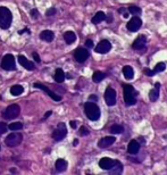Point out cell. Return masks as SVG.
Returning <instances> with one entry per match:
<instances>
[{"mask_svg": "<svg viewBox=\"0 0 167 175\" xmlns=\"http://www.w3.org/2000/svg\"><path fill=\"white\" fill-rule=\"evenodd\" d=\"M110 49H111V45L108 40H102V41H100L97 45V47L94 48L96 53H107L110 51Z\"/></svg>", "mask_w": 167, "mask_h": 175, "instance_id": "cell-12", "label": "cell"}, {"mask_svg": "<svg viewBox=\"0 0 167 175\" xmlns=\"http://www.w3.org/2000/svg\"><path fill=\"white\" fill-rule=\"evenodd\" d=\"M56 8H50V9H48L47 11V13H45V15L47 16H52V15H55L56 14Z\"/></svg>", "mask_w": 167, "mask_h": 175, "instance_id": "cell-34", "label": "cell"}, {"mask_svg": "<svg viewBox=\"0 0 167 175\" xmlns=\"http://www.w3.org/2000/svg\"><path fill=\"white\" fill-rule=\"evenodd\" d=\"M84 112H85V115L90 121H98L99 117H100V109L94 102H85Z\"/></svg>", "mask_w": 167, "mask_h": 175, "instance_id": "cell-1", "label": "cell"}, {"mask_svg": "<svg viewBox=\"0 0 167 175\" xmlns=\"http://www.w3.org/2000/svg\"><path fill=\"white\" fill-rule=\"evenodd\" d=\"M31 15L33 18H38L39 17V11L36 9H32L31 11Z\"/></svg>", "mask_w": 167, "mask_h": 175, "instance_id": "cell-37", "label": "cell"}, {"mask_svg": "<svg viewBox=\"0 0 167 175\" xmlns=\"http://www.w3.org/2000/svg\"><path fill=\"white\" fill-rule=\"evenodd\" d=\"M1 67H2L5 70H14L15 68H16L14 56L11 55V53H7V55L2 58V60H1Z\"/></svg>", "mask_w": 167, "mask_h": 175, "instance_id": "cell-7", "label": "cell"}, {"mask_svg": "<svg viewBox=\"0 0 167 175\" xmlns=\"http://www.w3.org/2000/svg\"><path fill=\"white\" fill-rule=\"evenodd\" d=\"M54 38H55L54 32L48 31V30H47V31L41 32V34H40V39L43 40V41H45V42H51L52 40H54Z\"/></svg>", "mask_w": 167, "mask_h": 175, "instance_id": "cell-19", "label": "cell"}, {"mask_svg": "<svg viewBox=\"0 0 167 175\" xmlns=\"http://www.w3.org/2000/svg\"><path fill=\"white\" fill-rule=\"evenodd\" d=\"M13 15L7 7H0V28L7 30L11 24Z\"/></svg>", "mask_w": 167, "mask_h": 175, "instance_id": "cell-2", "label": "cell"}, {"mask_svg": "<svg viewBox=\"0 0 167 175\" xmlns=\"http://www.w3.org/2000/svg\"><path fill=\"white\" fill-rule=\"evenodd\" d=\"M143 72H144V74H146V75H148V76H153V75H155V72H153V70H150L149 68H146V70H143Z\"/></svg>", "mask_w": 167, "mask_h": 175, "instance_id": "cell-35", "label": "cell"}, {"mask_svg": "<svg viewBox=\"0 0 167 175\" xmlns=\"http://www.w3.org/2000/svg\"><path fill=\"white\" fill-rule=\"evenodd\" d=\"M105 101L108 106H114L116 104V91L113 88H107L105 91Z\"/></svg>", "mask_w": 167, "mask_h": 175, "instance_id": "cell-8", "label": "cell"}, {"mask_svg": "<svg viewBox=\"0 0 167 175\" xmlns=\"http://www.w3.org/2000/svg\"><path fill=\"white\" fill-rule=\"evenodd\" d=\"M159 88H160V83L157 82L155 84V89H152L149 92V99L151 101H156L157 99H158V97H159Z\"/></svg>", "mask_w": 167, "mask_h": 175, "instance_id": "cell-18", "label": "cell"}, {"mask_svg": "<svg viewBox=\"0 0 167 175\" xmlns=\"http://www.w3.org/2000/svg\"><path fill=\"white\" fill-rule=\"evenodd\" d=\"M141 25H142V21L140 19V17H138V16H133V17L129 21V23H127V25H126V28H127V30L131 32H136L138 30H140Z\"/></svg>", "mask_w": 167, "mask_h": 175, "instance_id": "cell-10", "label": "cell"}, {"mask_svg": "<svg viewBox=\"0 0 167 175\" xmlns=\"http://www.w3.org/2000/svg\"><path fill=\"white\" fill-rule=\"evenodd\" d=\"M123 75L126 80H132L134 77V70L131 66H124L123 68Z\"/></svg>", "mask_w": 167, "mask_h": 175, "instance_id": "cell-23", "label": "cell"}, {"mask_svg": "<svg viewBox=\"0 0 167 175\" xmlns=\"http://www.w3.org/2000/svg\"><path fill=\"white\" fill-rule=\"evenodd\" d=\"M123 15H124V17H127L129 16V13H122Z\"/></svg>", "mask_w": 167, "mask_h": 175, "instance_id": "cell-42", "label": "cell"}, {"mask_svg": "<svg viewBox=\"0 0 167 175\" xmlns=\"http://www.w3.org/2000/svg\"><path fill=\"white\" fill-rule=\"evenodd\" d=\"M115 140L116 139L114 137H105L98 142V146H99V148H107L114 143Z\"/></svg>", "mask_w": 167, "mask_h": 175, "instance_id": "cell-17", "label": "cell"}, {"mask_svg": "<svg viewBox=\"0 0 167 175\" xmlns=\"http://www.w3.org/2000/svg\"><path fill=\"white\" fill-rule=\"evenodd\" d=\"M109 131L111 134H121L124 132V127L122 125H113Z\"/></svg>", "mask_w": 167, "mask_h": 175, "instance_id": "cell-28", "label": "cell"}, {"mask_svg": "<svg viewBox=\"0 0 167 175\" xmlns=\"http://www.w3.org/2000/svg\"><path fill=\"white\" fill-rule=\"evenodd\" d=\"M105 77H106V75L102 72H94L93 75H92V80L96 83H99V82H101V81L104 80Z\"/></svg>", "mask_w": 167, "mask_h": 175, "instance_id": "cell-27", "label": "cell"}, {"mask_svg": "<svg viewBox=\"0 0 167 175\" xmlns=\"http://www.w3.org/2000/svg\"><path fill=\"white\" fill-rule=\"evenodd\" d=\"M140 150V144L136 140L130 141L129 146H127V152L131 155H136Z\"/></svg>", "mask_w": 167, "mask_h": 175, "instance_id": "cell-16", "label": "cell"}, {"mask_svg": "<svg viewBox=\"0 0 167 175\" xmlns=\"http://www.w3.org/2000/svg\"><path fill=\"white\" fill-rule=\"evenodd\" d=\"M8 131V126L4 122H0V135L5 134Z\"/></svg>", "mask_w": 167, "mask_h": 175, "instance_id": "cell-32", "label": "cell"}, {"mask_svg": "<svg viewBox=\"0 0 167 175\" xmlns=\"http://www.w3.org/2000/svg\"><path fill=\"white\" fill-rule=\"evenodd\" d=\"M90 100H93V101H98V97L97 96H90Z\"/></svg>", "mask_w": 167, "mask_h": 175, "instance_id": "cell-39", "label": "cell"}, {"mask_svg": "<svg viewBox=\"0 0 167 175\" xmlns=\"http://www.w3.org/2000/svg\"><path fill=\"white\" fill-rule=\"evenodd\" d=\"M146 42H147L146 36H144V35H139V36L135 39V41L133 42L132 48L134 50H141L142 48H146Z\"/></svg>", "mask_w": 167, "mask_h": 175, "instance_id": "cell-13", "label": "cell"}, {"mask_svg": "<svg viewBox=\"0 0 167 175\" xmlns=\"http://www.w3.org/2000/svg\"><path fill=\"white\" fill-rule=\"evenodd\" d=\"M89 56H90L89 51L85 48H77L75 50V53H74V57H75L76 62H79V63H84L89 58Z\"/></svg>", "mask_w": 167, "mask_h": 175, "instance_id": "cell-11", "label": "cell"}, {"mask_svg": "<svg viewBox=\"0 0 167 175\" xmlns=\"http://www.w3.org/2000/svg\"><path fill=\"white\" fill-rule=\"evenodd\" d=\"M22 127H23V124L18 122L11 123V125L8 126V129L11 130V131H19V130H22Z\"/></svg>", "mask_w": 167, "mask_h": 175, "instance_id": "cell-29", "label": "cell"}, {"mask_svg": "<svg viewBox=\"0 0 167 175\" xmlns=\"http://www.w3.org/2000/svg\"><path fill=\"white\" fill-rule=\"evenodd\" d=\"M85 47L87 48H93V41L90 40V39H88L87 41H85Z\"/></svg>", "mask_w": 167, "mask_h": 175, "instance_id": "cell-36", "label": "cell"}, {"mask_svg": "<svg viewBox=\"0 0 167 175\" xmlns=\"http://www.w3.org/2000/svg\"><path fill=\"white\" fill-rule=\"evenodd\" d=\"M54 79H55V81L57 82V83H63L64 80H65V73H64V70H62V68L56 70Z\"/></svg>", "mask_w": 167, "mask_h": 175, "instance_id": "cell-22", "label": "cell"}, {"mask_svg": "<svg viewBox=\"0 0 167 175\" xmlns=\"http://www.w3.org/2000/svg\"><path fill=\"white\" fill-rule=\"evenodd\" d=\"M129 13H131L132 15H140L142 13V11H141V8L136 7V6H130Z\"/></svg>", "mask_w": 167, "mask_h": 175, "instance_id": "cell-30", "label": "cell"}, {"mask_svg": "<svg viewBox=\"0 0 167 175\" xmlns=\"http://www.w3.org/2000/svg\"><path fill=\"white\" fill-rule=\"evenodd\" d=\"M79 132H80V135H83L84 137V135H88V134H89V130H88L85 126H82Z\"/></svg>", "mask_w": 167, "mask_h": 175, "instance_id": "cell-33", "label": "cell"}, {"mask_svg": "<svg viewBox=\"0 0 167 175\" xmlns=\"http://www.w3.org/2000/svg\"><path fill=\"white\" fill-rule=\"evenodd\" d=\"M19 113H21L19 106L14 104V105L8 106L7 108H6V110L4 112V117L6 119H14L19 115Z\"/></svg>", "mask_w": 167, "mask_h": 175, "instance_id": "cell-5", "label": "cell"}, {"mask_svg": "<svg viewBox=\"0 0 167 175\" xmlns=\"http://www.w3.org/2000/svg\"><path fill=\"white\" fill-rule=\"evenodd\" d=\"M165 68H166V65L164 63H158L156 65V67H155V70H153V72L155 73H159V72H163V70H165Z\"/></svg>", "mask_w": 167, "mask_h": 175, "instance_id": "cell-31", "label": "cell"}, {"mask_svg": "<svg viewBox=\"0 0 167 175\" xmlns=\"http://www.w3.org/2000/svg\"><path fill=\"white\" fill-rule=\"evenodd\" d=\"M64 39H65V42H66L67 45H72V43H74L75 40H76V35H75L74 32L67 31L64 33Z\"/></svg>", "mask_w": 167, "mask_h": 175, "instance_id": "cell-20", "label": "cell"}, {"mask_svg": "<svg viewBox=\"0 0 167 175\" xmlns=\"http://www.w3.org/2000/svg\"><path fill=\"white\" fill-rule=\"evenodd\" d=\"M110 171V173L111 174H121L122 173V171H123V166H122V164L119 163L118 160H116V163H115V165L113 166V167L109 169Z\"/></svg>", "mask_w": 167, "mask_h": 175, "instance_id": "cell-26", "label": "cell"}, {"mask_svg": "<svg viewBox=\"0 0 167 175\" xmlns=\"http://www.w3.org/2000/svg\"><path fill=\"white\" fill-rule=\"evenodd\" d=\"M116 160H113L110 158H101L100 161H99V166L102 169H106V171H109L114 165H115Z\"/></svg>", "mask_w": 167, "mask_h": 175, "instance_id": "cell-14", "label": "cell"}, {"mask_svg": "<svg viewBox=\"0 0 167 175\" xmlns=\"http://www.w3.org/2000/svg\"><path fill=\"white\" fill-rule=\"evenodd\" d=\"M22 140H23V135L21 133L15 132V133H11L5 139V143L8 147H16V146H18V144L21 143Z\"/></svg>", "mask_w": 167, "mask_h": 175, "instance_id": "cell-4", "label": "cell"}, {"mask_svg": "<svg viewBox=\"0 0 167 175\" xmlns=\"http://www.w3.org/2000/svg\"><path fill=\"white\" fill-rule=\"evenodd\" d=\"M105 19H106V14L104 11H98L97 14L93 16V18H92V23L93 24H99V23H101Z\"/></svg>", "mask_w": 167, "mask_h": 175, "instance_id": "cell-24", "label": "cell"}, {"mask_svg": "<svg viewBox=\"0 0 167 175\" xmlns=\"http://www.w3.org/2000/svg\"><path fill=\"white\" fill-rule=\"evenodd\" d=\"M23 92H24V88L22 87V85H13L11 88V93L13 96H15V97L21 96Z\"/></svg>", "mask_w": 167, "mask_h": 175, "instance_id": "cell-25", "label": "cell"}, {"mask_svg": "<svg viewBox=\"0 0 167 175\" xmlns=\"http://www.w3.org/2000/svg\"><path fill=\"white\" fill-rule=\"evenodd\" d=\"M66 134H67V129H66L65 123H59L58 126H57V129L52 132V138H54L56 141H60L66 137Z\"/></svg>", "mask_w": 167, "mask_h": 175, "instance_id": "cell-6", "label": "cell"}, {"mask_svg": "<svg viewBox=\"0 0 167 175\" xmlns=\"http://www.w3.org/2000/svg\"><path fill=\"white\" fill-rule=\"evenodd\" d=\"M67 161L65 159H57L55 164V167H56V171L57 172H64L67 169Z\"/></svg>", "mask_w": 167, "mask_h": 175, "instance_id": "cell-21", "label": "cell"}, {"mask_svg": "<svg viewBox=\"0 0 167 175\" xmlns=\"http://www.w3.org/2000/svg\"><path fill=\"white\" fill-rule=\"evenodd\" d=\"M34 88H36V89H41V90H43V91L47 93V95L50 97V98L52 99V100H55V101H60L62 100V96L57 95V93H55L54 91H51L49 88H47L45 85H43V84L41 83H34Z\"/></svg>", "mask_w": 167, "mask_h": 175, "instance_id": "cell-9", "label": "cell"}, {"mask_svg": "<svg viewBox=\"0 0 167 175\" xmlns=\"http://www.w3.org/2000/svg\"><path fill=\"white\" fill-rule=\"evenodd\" d=\"M18 63L21 64L24 68H26V70H33L35 68L34 64L32 63V62H30V60H28L25 56H23V55H21V56L18 57Z\"/></svg>", "mask_w": 167, "mask_h": 175, "instance_id": "cell-15", "label": "cell"}, {"mask_svg": "<svg viewBox=\"0 0 167 175\" xmlns=\"http://www.w3.org/2000/svg\"><path fill=\"white\" fill-rule=\"evenodd\" d=\"M123 96H124V100L127 106H132L136 102V93L132 85L126 84L123 87Z\"/></svg>", "mask_w": 167, "mask_h": 175, "instance_id": "cell-3", "label": "cell"}, {"mask_svg": "<svg viewBox=\"0 0 167 175\" xmlns=\"http://www.w3.org/2000/svg\"><path fill=\"white\" fill-rule=\"evenodd\" d=\"M33 58H34L35 62H38V63H40V56H39L36 53H33Z\"/></svg>", "mask_w": 167, "mask_h": 175, "instance_id": "cell-38", "label": "cell"}, {"mask_svg": "<svg viewBox=\"0 0 167 175\" xmlns=\"http://www.w3.org/2000/svg\"><path fill=\"white\" fill-rule=\"evenodd\" d=\"M51 114H52V112H51V110H49V112H48V113H45V118H47V117H49V116L51 115Z\"/></svg>", "mask_w": 167, "mask_h": 175, "instance_id": "cell-41", "label": "cell"}, {"mask_svg": "<svg viewBox=\"0 0 167 175\" xmlns=\"http://www.w3.org/2000/svg\"><path fill=\"white\" fill-rule=\"evenodd\" d=\"M71 126H72L73 129H76V122H75V121H71Z\"/></svg>", "mask_w": 167, "mask_h": 175, "instance_id": "cell-40", "label": "cell"}]
</instances>
